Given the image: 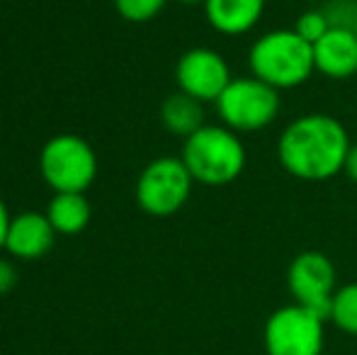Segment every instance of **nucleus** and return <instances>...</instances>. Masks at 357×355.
I'll return each instance as SVG.
<instances>
[{"label": "nucleus", "instance_id": "nucleus-22", "mask_svg": "<svg viewBox=\"0 0 357 355\" xmlns=\"http://www.w3.org/2000/svg\"><path fill=\"white\" fill-rule=\"evenodd\" d=\"M183 5H204V0H178Z\"/></svg>", "mask_w": 357, "mask_h": 355}, {"label": "nucleus", "instance_id": "nucleus-20", "mask_svg": "<svg viewBox=\"0 0 357 355\" xmlns=\"http://www.w3.org/2000/svg\"><path fill=\"white\" fill-rule=\"evenodd\" d=\"M343 173L348 176V180H353V183H357V144H353V146H350L348 156H345Z\"/></svg>", "mask_w": 357, "mask_h": 355}, {"label": "nucleus", "instance_id": "nucleus-8", "mask_svg": "<svg viewBox=\"0 0 357 355\" xmlns=\"http://www.w3.org/2000/svg\"><path fill=\"white\" fill-rule=\"evenodd\" d=\"M287 289L299 307L319 314L328 322L333 294L338 289L335 266L326 253L304 251L287 268Z\"/></svg>", "mask_w": 357, "mask_h": 355}, {"label": "nucleus", "instance_id": "nucleus-6", "mask_svg": "<svg viewBox=\"0 0 357 355\" xmlns=\"http://www.w3.org/2000/svg\"><path fill=\"white\" fill-rule=\"evenodd\" d=\"M192 185L195 180L183 158H155L137 180V202L151 217H173L190 199Z\"/></svg>", "mask_w": 357, "mask_h": 355}, {"label": "nucleus", "instance_id": "nucleus-13", "mask_svg": "<svg viewBox=\"0 0 357 355\" xmlns=\"http://www.w3.org/2000/svg\"><path fill=\"white\" fill-rule=\"evenodd\" d=\"M160 122L175 137H192L197 129L204 127V109L202 103L185 93H173L160 105Z\"/></svg>", "mask_w": 357, "mask_h": 355}, {"label": "nucleus", "instance_id": "nucleus-1", "mask_svg": "<svg viewBox=\"0 0 357 355\" xmlns=\"http://www.w3.org/2000/svg\"><path fill=\"white\" fill-rule=\"evenodd\" d=\"M350 146L353 142L340 119L328 112H306L280 132L278 158L291 178L324 183L343 173Z\"/></svg>", "mask_w": 357, "mask_h": 355}, {"label": "nucleus", "instance_id": "nucleus-9", "mask_svg": "<svg viewBox=\"0 0 357 355\" xmlns=\"http://www.w3.org/2000/svg\"><path fill=\"white\" fill-rule=\"evenodd\" d=\"M175 81L180 93L199 100V103H216L234 78L226 59L209 47H195L178 59Z\"/></svg>", "mask_w": 357, "mask_h": 355}, {"label": "nucleus", "instance_id": "nucleus-18", "mask_svg": "<svg viewBox=\"0 0 357 355\" xmlns=\"http://www.w3.org/2000/svg\"><path fill=\"white\" fill-rule=\"evenodd\" d=\"M324 13L331 27L357 32V0H331L328 5H324Z\"/></svg>", "mask_w": 357, "mask_h": 355}, {"label": "nucleus", "instance_id": "nucleus-2", "mask_svg": "<svg viewBox=\"0 0 357 355\" xmlns=\"http://www.w3.org/2000/svg\"><path fill=\"white\" fill-rule=\"evenodd\" d=\"M248 71L280 93L299 88L316 73L314 47L294 29L265 32L248 49Z\"/></svg>", "mask_w": 357, "mask_h": 355}, {"label": "nucleus", "instance_id": "nucleus-14", "mask_svg": "<svg viewBox=\"0 0 357 355\" xmlns=\"http://www.w3.org/2000/svg\"><path fill=\"white\" fill-rule=\"evenodd\" d=\"M47 217L56 234L73 236L88 227L93 209L83 192H56L47 207Z\"/></svg>", "mask_w": 357, "mask_h": 355}, {"label": "nucleus", "instance_id": "nucleus-5", "mask_svg": "<svg viewBox=\"0 0 357 355\" xmlns=\"http://www.w3.org/2000/svg\"><path fill=\"white\" fill-rule=\"evenodd\" d=\"M326 319L299 304L275 309L263 328L268 355H321L326 343Z\"/></svg>", "mask_w": 357, "mask_h": 355}, {"label": "nucleus", "instance_id": "nucleus-7", "mask_svg": "<svg viewBox=\"0 0 357 355\" xmlns=\"http://www.w3.org/2000/svg\"><path fill=\"white\" fill-rule=\"evenodd\" d=\"M42 176L56 192H83L98 173V158L88 142L73 134H61L42 149Z\"/></svg>", "mask_w": 357, "mask_h": 355}, {"label": "nucleus", "instance_id": "nucleus-21", "mask_svg": "<svg viewBox=\"0 0 357 355\" xmlns=\"http://www.w3.org/2000/svg\"><path fill=\"white\" fill-rule=\"evenodd\" d=\"M10 214L8 209H5L3 199H0V248H5V239H8V229H10Z\"/></svg>", "mask_w": 357, "mask_h": 355}, {"label": "nucleus", "instance_id": "nucleus-19", "mask_svg": "<svg viewBox=\"0 0 357 355\" xmlns=\"http://www.w3.org/2000/svg\"><path fill=\"white\" fill-rule=\"evenodd\" d=\"M17 282V273H15V266L8 261H0V294L10 292Z\"/></svg>", "mask_w": 357, "mask_h": 355}, {"label": "nucleus", "instance_id": "nucleus-16", "mask_svg": "<svg viewBox=\"0 0 357 355\" xmlns=\"http://www.w3.org/2000/svg\"><path fill=\"white\" fill-rule=\"evenodd\" d=\"M291 29H294L304 42H309L311 47H314V44L331 29V22H328V17H326L324 8H316V10H306V13H301L299 17H296V22Z\"/></svg>", "mask_w": 357, "mask_h": 355}, {"label": "nucleus", "instance_id": "nucleus-10", "mask_svg": "<svg viewBox=\"0 0 357 355\" xmlns=\"http://www.w3.org/2000/svg\"><path fill=\"white\" fill-rule=\"evenodd\" d=\"M314 68L328 81H348L357 73V32L331 27L314 44Z\"/></svg>", "mask_w": 357, "mask_h": 355}, {"label": "nucleus", "instance_id": "nucleus-4", "mask_svg": "<svg viewBox=\"0 0 357 355\" xmlns=\"http://www.w3.org/2000/svg\"><path fill=\"white\" fill-rule=\"evenodd\" d=\"M214 105L224 127L236 134H253L268 129L278 119L282 100L280 90L253 76H245L234 78Z\"/></svg>", "mask_w": 357, "mask_h": 355}, {"label": "nucleus", "instance_id": "nucleus-11", "mask_svg": "<svg viewBox=\"0 0 357 355\" xmlns=\"http://www.w3.org/2000/svg\"><path fill=\"white\" fill-rule=\"evenodd\" d=\"M54 236H56V229L52 227L47 214L22 212L10 222L5 248L15 258L34 261V258H42L44 253H49V248L54 246Z\"/></svg>", "mask_w": 357, "mask_h": 355}, {"label": "nucleus", "instance_id": "nucleus-3", "mask_svg": "<svg viewBox=\"0 0 357 355\" xmlns=\"http://www.w3.org/2000/svg\"><path fill=\"white\" fill-rule=\"evenodd\" d=\"M180 158L195 183L219 188L234 183L243 173L245 146L238 134L224 124H204L192 137L185 139Z\"/></svg>", "mask_w": 357, "mask_h": 355}, {"label": "nucleus", "instance_id": "nucleus-17", "mask_svg": "<svg viewBox=\"0 0 357 355\" xmlns=\"http://www.w3.org/2000/svg\"><path fill=\"white\" fill-rule=\"evenodd\" d=\"M165 3L168 0H114V8L127 22H149L165 8Z\"/></svg>", "mask_w": 357, "mask_h": 355}, {"label": "nucleus", "instance_id": "nucleus-12", "mask_svg": "<svg viewBox=\"0 0 357 355\" xmlns=\"http://www.w3.org/2000/svg\"><path fill=\"white\" fill-rule=\"evenodd\" d=\"M268 0H204V17L214 32L224 37H241L255 29Z\"/></svg>", "mask_w": 357, "mask_h": 355}, {"label": "nucleus", "instance_id": "nucleus-15", "mask_svg": "<svg viewBox=\"0 0 357 355\" xmlns=\"http://www.w3.org/2000/svg\"><path fill=\"white\" fill-rule=\"evenodd\" d=\"M328 322H333L343 333L357 336V282L340 285L335 289Z\"/></svg>", "mask_w": 357, "mask_h": 355}]
</instances>
